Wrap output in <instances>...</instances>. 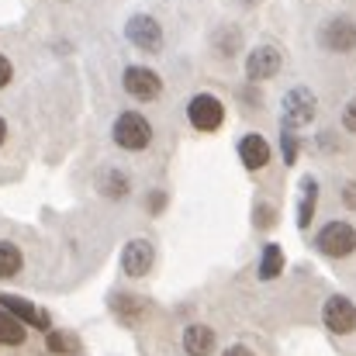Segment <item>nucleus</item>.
Instances as JSON below:
<instances>
[{
    "label": "nucleus",
    "mask_w": 356,
    "mask_h": 356,
    "mask_svg": "<svg viewBox=\"0 0 356 356\" xmlns=\"http://www.w3.org/2000/svg\"><path fill=\"white\" fill-rule=\"evenodd\" d=\"M180 346H184V353L187 356H211L215 353V346H218V336H215V329H211V325L194 322V325H187V329H184Z\"/></svg>",
    "instance_id": "nucleus-14"
},
{
    "label": "nucleus",
    "mask_w": 356,
    "mask_h": 356,
    "mask_svg": "<svg viewBox=\"0 0 356 356\" xmlns=\"http://www.w3.org/2000/svg\"><path fill=\"white\" fill-rule=\"evenodd\" d=\"M3 138H7V121L0 118V145H3Z\"/></svg>",
    "instance_id": "nucleus-28"
},
{
    "label": "nucleus",
    "mask_w": 356,
    "mask_h": 356,
    "mask_svg": "<svg viewBox=\"0 0 356 356\" xmlns=\"http://www.w3.org/2000/svg\"><path fill=\"white\" fill-rule=\"evenodd\" d=\"M45 350L52 356H76L80 353V339L66 329H49L45 332Z\"/></svg>",
    "instance_id": "nucleus-19"
},
{
    "label": "nucleus",
    "mask_w": 356,
    "mask_h": 356,
    "mask_svg": "<svg viewBox=\"0 0 356 356\" xmlns=\"http://www.w3.org/2000/svg\"><path fill=\"white\" fill-rule=\"evenodd\" d=\"M121 87H124V94L135 97V101H156V97L163 94V80H159V73L149 70V66H124Z\"/></svg>",
    "instance_id": "nucleus-7"
},
{
    "label": "nucleus",
    "mask_w": 356,
    "mask_h": 356,
    "mask_svg": "<svg viewBox=\"0 0 356 356\" xmlns=\"http://www.w3.org/2000/svg\"><path fill=\"white\" fill-rule=\"evenodd\" d=\"M145 208H149V215H163L166 211V194L163 191H149V204Z\"/></svg>",
    "instance_id": "nucleus-23"
},
{
    "label": "nucleus",
    "mask_w": 356,
    "mask_h": 356,
    "mask_svg": "<svg viewBox=\"0 0 356 356\" xmlns=\"http://www.w3.org/2000/svg\"><path fill=\"white\" fill-rule=\"evenodd\" d=\"M0 312H7L10 318H17L24 329H38V332H49L52 329V315L45 308H38L35 301L21 298V294H0Z\"/></svg>",
    "instance_id": "nucleus-3"
},
{
    "label": "nucleus",
    "mask_w": 356,
    "mask_h": 356,
    "mask_svg": "<svg viewBox=\"0 0 356 356\" xmlns=\"http://www.w3.org/2000/svg\"><path fill=\"white\" fill-rule=\"evenodd\" d=\"M315 204H318V184L315 177L301 180V204H298V229H308L315 218Z\"/></svg>",
    "instance_id": "nucleus-18"
},
{
    "label": "nucleus",
    "mask_w": 356,
    "mask_h": 356,
    "mask_svg": "<svg viewBox=\"0 0 356 356\" xmlns=\"http://www.w3.org/2000/svg\"><path fill=\"white\" fill-rule=\"evenodd\" d=\"M24 339H28V329L7 312H0V346H21Z\"/></svg>",
    "instance_id": "nucleus-20"
},
{
    "label": "nucleus",
    "mask_w": 356,
    "mask_h": 356,
    "mask_svg": "<svg viewBox=\"0 0 356 356\" xmlns=\"http://www.w3.org/2000/svg\"><path fill=\"white\" fill-rule=\"evenodd\" d=\"M97 191H101V197H108V201H124V197L131 194V180H128V173H124V170L111 166V170H104V173H101Z\"/></svg>",
    "instance_id": "nucleus-15"
},
{
    "label": "nucleus",
    "mask_w": 356,
    "mask_h": 356,
    "mask_svg": "<svg viewBox=\"0 0 356 356\" xmlns=\"http://www.w3.org/2000/svg\"><path fill=\"white\" fill-rule=\"evenodd\" d=\"M280 70H284V56H280L277 45H256V49L245 56V76H249L252 83H266V80H273Z\"/></svg>",
    "instance_id": "nucleus-9"
},
{
    "label": "nucleus",
    "mask_w": 356,
    "mask_h": 356,
    "mask_svg": "<svg viewBox=\"0 0 356 356\" xmlns=\"http://www.w3.org/2000/svg\"><path fill=\"white\" fill-rule=\"evenodd\" d=\"M108 308L115 312V318H118L121 325H138L149 315V301L138 298V294H128V291H115L108 298Z\"/></svg>",
    "instance_id": "nucleus-12"
},
{
    "label": "nucleus",
    "mask_w": 356,
    "mask_h": 356,
    "mask_svg": "<svg viewBox=\"0 0 356 356\" xmlns=\"http://www.w3.org/2000/svg\"><path fill=\"white\" fill-rule=\"evenodd\" d=\"M222 356H256V353H252L249 346H242V343H236V346H229V350H225Z\"/></svg>",
    "instance_id": "nucleus-27"
},
{
    "label": "nucleus",
    "mask_w": 356,
    "mask_h": 356,
    "mask_svg": "<svg viewBox=\"0 0 356 356\" xmlns=\"http://www.w3.org/2000/svg\"><path fill=\"white\" fill-rule=\"evenodd\" d=\"M124 38H128L135 49H142V52H159V49H163V28H159V21L149 17V14H131V17L124 21Z\"/></svg>",
    "instance_id": "nucleus-8"
},
{
    "label": "nucleus",
    "mask_w": 356,
    "mask_h": 356,
    "mask_svg": "<svg viewBox=\"0 0 356 356\" xmlns=\"http://www.w3.org/2000/svg\"><path fill=\"white\" fill-rule=\"evenodd\" d=\"M315 245L329 259H346L356 252V229L350 222H325L315 236Z\"/></svg>",
    "instance_id": "nucleus-2"
},
{
    "label": "nucleus",
    "mask_w": 356,
    "mask_h": 356,
    "mask_svg": "<svg viewBox=\"0 0 356 356\" xmlns=\"http://www.w3.org/2000/svg\"><path fill=\"white\" fill-rule=\"evenodd\" d=\"M343 204L356 211V184L353 180H350V184H343Z\"/></svg>",
    "instance_id": "nucleus-26"
},
{
    "label": "nucleus",
    "mask_w": 356,
    "mask_h": 356,
    "mask_svg": "<svg viewBox=\"0 0 356 356\" xmlns=\"http://www.w3.org/2000/svg\"><path fill=\"white\" fill-rule=\"evenodd\" d=\"M152 266H156V245L149 238H128L121 249V273L128 280H142L149 277Z\"/></svg>",
    "instance_id": "nucleus-4"
},
{
    "label": "nucleus",
    "mask_w": 356,
    "mask_h": 356,
    "mask_svg": "<svg viewBox=\"0 0 356 356\" xmlns=\"http://www.w3.org/2000/svg\"><path fill=\"white\" fill-rule=\"evenodd\" d=\"M284 266H287V259H284V249L277 245V242H266L263 245V256H259V280H277L280 273H284Z\"/></svg>",
    "instance_id": "nucleus-16"
},
{
    "label": "nucleus",
    "mask_w": 356,
    "mask_h": 356,
    "mask_svg": "<svg viewBox=\"0 0 356 356\" xmlns=\"http://www.w3.org/2000/svg\"><path fill=\"white\" fill-rule=\"evenodd\" d=\"M10 80H14V63L0 52V90H3V87H10Z\"/></svg>",
    "instance_id": "nucleus-24"
},
{
    "label": "nucleus",
    "mask_w": 356,
    "mask_h": 356,
    "mask_svg": "<svg viewBox=\"0 0 356 356\" xmlns=\"http://www.w3.org/2000/svg\"><path fill=\"white\" fill-rule=\"evenodd\" d=\"M280 115H284V128H294V124H312L318 115V101L308 87H291L284 94V104H280Z\"/></svg>",
    "instance_id": "nucleus-5"
},
{
    "label": "nucleus",
    "mask_w": 356,
    "mask_h": 356,
    "mask_svg": "<svg viewBox=\"0 0 356 356\" xmlns=\"http://www.w3.org/2000/svg\"><path fill=\"white\" fill-rule=\"evenodd\" d=\"M270 156H273V149L259 131H249V135L238 138V159H242L245 170H263L270 163Z\"/></svg>",
    "instance_id": "nucleus-13"
},
{
    "label": "nucleus",
    "mask_w": 356,
    "mask_h": 356,
    "mask_svg": "<svg viewBox=\"0 0 356 356\" xmlns=\"http://www.w3.org/2000/svg\"><path fill=\"white\" fill-rule=\"evenodd\" d=\"M318 42L329 49V52H353L356 49V21L339 14V17H329L322 28H318Z\"/></svg>",
    "instance_id": "nucleus-10"
},
{
    "label": "nucleus",
    "mask_w": 356,
    "mask_h": 356,
    "mask_svg": "<svg viewBox=\"0 0 356 356\" xmlns=\"http://www.w3.org/2000/svg\"><path fill=\"white\" fill-rule=\"evenodd\" d=\"M343 128L356 135V97L350 101V104H346V108H343Z\"/></svg>",
    "instance_id": "nucleus-25"
},
{
    "label": "nucleus",
    "mask_w": 356,
    "mask_h": 356,
    "mask_svg": "<svg viewBox=\"0 0 356 356\" xmlns=\"http://www.w3.org/2000/svg\"><path fill=\"white\" fill-rule=\"evenodd\" d=\"M187 118L197 131H218L225 124V104L215 94H194L187 101Z\"/></svg>",
    "instance_id": "nucleus-6"
},
{
    "label": "nucleus",
    "mask_w": 356,
    "mask_h": 356,
    "mask_svg": "<svg viewBox=\"0 0 356 356\" xmlns=\"http://www.w3.org/2000/svg\"><path fill=\"white\" fill-rule=\"evenodd\" d=\"M24 270V252L17 242L10 238H0V280H10Z\"/></svg>",
    "instance_id": "nucleus-17"
},
{
    "label": "nucleus",
    "mask_w": 356,
    "mask_h": 356,
    "mask_svg": "<svg viewBox=\"0 0 356 356\" xmlns=\"http://www.w3.org/2000/svg\"><path fill=\"white\" fill-rule=\"evenodd\" d=\"M111 138L115 145L124 149V152H145L152 145V124L145 115L138 111H121L115 118V128H111Z\"/></svg>",
    "instance_id": "nucleus-1"
},
{
    "label": "nucleus",
    "mask_w": 356,
    "mask_h": 356,
    "mask_svg": "<svg viewBox=\"0 0 356 356\" xmlns=\"http://www.w3.org/2000/svg\"><path fill=\"white\" fill-rule=\"evenodd\" d=\"M252 222H256V229H270V225H277V211H273V208H266V204H256Z\"/></svg>",
    "instance_id": "nucleus-22"
},
{
    "label": "nucleus",
    "mask_w": 356,
    "mask_h": 356,
    "mask_svg": "<svg viewBox=\"0 0 356 356\" xmlns=\"http://www.w3.org/2000/svg\"><path fill=\"white\" fill-rule=\"evenodd\" d=\"M280 145H284V163H287V166H294V163H298V145H301V142L291 135V128H284Z\"/></svg>",
    "instance_id": "nucleus-21"
},
{
    "label": "nucleus",
    "mask_w": 356,
    "mask_h": 356,
    "mask_svg": "<svg viewBox=\"0 0 356 356\" xmlns=\"http://www.w3.org/2000/svg\"><path fill=\"white\" fill-rule=\"evenodd\" d=\"M322 318H325V329L336 332V336H350L356 332V305L343 294H332L322 308Z\"/></svg>",
    "instance_id": "nucleus-11"
}]
</instances>
